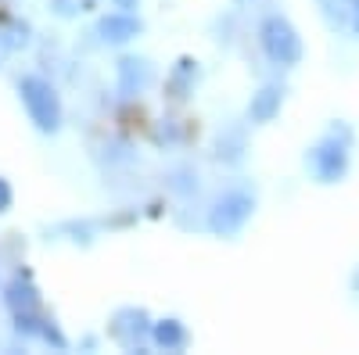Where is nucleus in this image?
Wrapping results in <instances>:
<instances>
[{
	"label": "nucleus",
	"mask_w": 359,
	"mask_h": 355,
	"mask_svg": "<svg viewBox=\"0 0 359 355\" xmlns=\"http://www.w3.org/2000/svg\"><path fill=\"white\" fill-rule=\"evenodd\" d=\"M18 94H22V104L29 111V118H33V126L40 133H54L57 126H62V104H57V94L54 86L40 76H25L18 83Z\"/></svg>",
	"instance_id": "f257e3e1"
},
{
	"label": "nucleus",
	"mask_w": 359,
	"mask_h": 355,
	"mask_svg": "<svg viewBox=\"0 0 359 355\" xmlns=\"http://www.w3.org/2000/svg\"><path fill=\"white\" fill-rule=\"evenodd\" d=\"M259 40H262V50L273 65H298L302 62V36L294 33V25L280 15L266 18L262 29H259Z\"/></svg>",
	"instance_id": "f03ea898"
},
{
	"label": "nucleus",
	"mask_w": 359,
	"mask_h": 355,
	"mask_svg": "<svg viewBox=\"0 0 359 355\" xmlns=\"http://www.w3.org/2000/svg\"><path fill=\"white\" fill-rule=\"evenodd\" d=\"M252 209H255V197L248 190H226L212 204V212H208V230L219 233V237L241 233V226L252 219Z\"/></svg>",
	"instance_id": "7ed1b4c3"
},
{
	"label": "nucleus",
	"mask_w": 359,
	"mask_h": 355,
	"mask_svg": "<svg viewBox=\"0 0 359 355\" xmlns=\"http://www.w3.org/2000/svg\"><path fill=\"white\" fill-rule=\"evenodd\" d=\"M309 165L320 183H338L348 169V137H341V140H338V133L323 137L309 151Z\"/></svg>",
	"instance_id": "20e7f679"
},
{
	"label": "nucleus",
	"mask_w": 359,
	"mask_h": 355,
	"mask_svg": "<svg viewBox=\"0 0 359 355\" xmlns=\"http://www.w3.org/2000/svg\"><path fill=\"white\" fill-rule=\"evenodd\" d=\"M111 334L123 341L126 348H137L147 341V334H151V323H147V312L144 309H123L115 312V323H111Z\"/></svg>",
	"instance_id": "39448f33"
},
{
	"label": "nucleus",
	"mask_w": 359,
	"mask_h": 355,
	"mask_svg": "<svg viewBox=\"0 0 359 355\" xmlns=\"http://www.w3.org/2000/svg\"><path fill=\"white\" fill-rule=\"evenodd\" d=\"M147 83H151V65H147L144 57H123V62H118V94L123 97L144 94Z\"/></svg>",
	"instance_id": "423d86ee"
},
{
	"label": "nucleus",
	"mask_w": 359,
	"mask_h": 355,
	"mask_svg": "<svg viewBox=\"0 0 359 355\" xmlns=\"http://www.w3.org/2000/svg\"><path fill=\"white\" fill-rule=\"evenodd\" d=\"M140 33V22L133 18V15H104L101 22H97V36L104 40V43H126V40H133Z\"/></svg>",
	"instance_id": "0eeeda50"
},
{
	"label": "nucleus",
	"mask_w": 359,
	"mask_h": 355,
	"mask_svg": "<svg viewBox=\"0 0 359 355\" xmlns=\"http://www.w3.org/2000/svg\"><path fill=\"white\" fill-rule=\"evenodd\" d=\"M4 298H8V305H11L15 316H25V312H36V309H40V294H36L33 280H29L25 273H18V277L8 284Z\"/></svg>",
	"instance_id": "6e6552de"
},
{
	"label": "nucleus",
	"mask_w": 359,
	"mask_h": 355,
	"mask_svg": "<svg viewBox=\"0 0 359 355\" xmlns=\"http://www.w3.org/2000/svg\"><path fill=\"white\" fill-rule=\"evenodd\" d=\"M151 337H155V344L165 348V351L187 348V327H184L180 319H162V323H155V327H151Z\"/></svg>",
	"instance_id": "1a4fd4ad"
},
{
	"label": "nucleus",
	"mask_w": 359,
	"mask_h": 355,
	"mask_svg": "<svg viewBox=\"0 0 359 355\" xmlns=\"http://www.w3.org/2000/svg\"><path fill=\"white\" fill-rule=\"evenodd\" d=\"M277 111H280V90L277 86H262V90L252 97V108H248L252 123H269Z\"/></svg>",
	"instance_id": "9d476101"
},
{
	"label": "nucleus",
	"mask_w": 359,
	"mask_h": 355,
	"mask_svg": "<svg viewBox=\"0 0 359 355\" xmlns=\"http://www.w3.org/2000/svg\"><path fill=\"white\" fill-rule=\"evenodd\" d=\"M320 11L331 29H341L352 18V0H320Z\"/></svg>",
	"instance_id": "9b49d317"
},
{
	"label": "nucleus",
	"mask_w": 359,
	"mask_h": 355,
	"mask_svg": "<svg viewBox=\"0 0 359 355\" xmlns=\"http://www.w3.org/2000/svg\"><path fill=\"white\" fill-rule=\"evenodd\" d=\"M241 155H245V130L237 126V130H230L226 137H219V158L241 162Z\"/></svg>",
	"instance_id": "f8f14e48"
},
{
	"label": "nucleus",
	"mask_w": 359,
	"mask_h": 355,
	"mask_svg": "<svg viewBox=\"0 0 359 355\" xmlns=\"http://www.w3.org/2000/svg\"><path fill=\"white\" fill-rule=\"evenodd\" d=\"M29 29L25 25H18V22H11V25H0V47L4 50H15V47H25V36Z\"/></svg>",
	"instance_id": "ddd939ff"
},
{
	"label": "nucleus",
	"mask_w": 359,
	"mask_h": 355,
	"mask_svg": "<svg viewBox=\"0 0 359 355\" xmlns=\"http://www.w3.org/2000/svg\"><path fill=\"white\" fill-rule=\"evenodd\" d=\"M36 337H43V341L54 344V348H65V337L57 334V327H54V323H47V319L40 323V334H36Z\"/></svg>",
	"instance_id": "4468645a"
},
{
	"label": "nucleus",
	"mask_w": 359,
	"mask_h": 355,
	"mask_svg": "<svg viewBox=\"0 0 359 355\" xmlns=\"http://www.w3.org/2000/svg\"><path fill=\"white\" fill-rule=\"evenodd\" d=\"M194 79V65L191 62H180V69H176V97H180V90Z\"/></svg>",
	"instance_id": "2eb2a0df"
},
{
	"label": "nucleus",
	"mask_w": 359,
	"mask_h": 355,
	"mask_svg": "<svg viewBox=\"0 0 359 355\" xmlns=\"http://www.w3.org/2000/svg\"><path fill=\"white\" fill-rule=\"evenodd\" d=\"M54 11L69 18V15H76V11H83V8H79V0H54Z\"/></svg>",
	"instance_id": "dca6fc26"
},
{
	"label": "nucleus",
	"mask_w": 359,
	"mask_h": 355,
	"mask_svg": "<svg viewBox=\"0 0 359 355\" xmlns=\"http://www.w3.org/2000/svg\"><path fill=\"white\" fill-rule=\"evenodd\" d=\"M11 209V187H8V180H0V212H8Z\"/></svg>",
	"instance_id": "f3484780"
},
{
	"label": "nucleus",
	"mask_w": 359,
	"mask_h": 355,
	"mask_svg": "<svg viewBox=\"0 0 359 355\" xmlns=\"http://www.w3.org/2000/svg\"><path fill=\"white\" fill-rule=\"evenodd\" d=\"M348 22L355 25V33H359V0H352V18Z\"/></svg>",
	"instance_id": "a211bd4d"
},
{
	"label": "nucleus",
	"mask_w": 359,
	"mask_h": 355,
	"mask_svg": "<svg viewBox=\"0 0 359 355\" xmlns=\"http://www.w3.org/2000/svg\"><path fill=\"white\" fill-rule=\"evenodd\" d=\"M118 8H126V11H130V8H137V0H118Z\"/></svg>",
	"instance_id": "6ab92c4d"
}]
</instances>
